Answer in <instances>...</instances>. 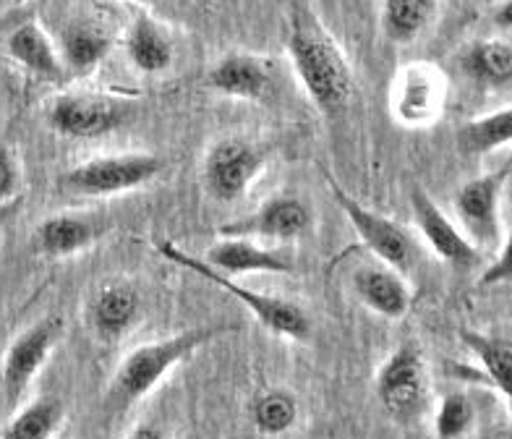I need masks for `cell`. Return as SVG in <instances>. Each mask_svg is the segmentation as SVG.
<instances>
[{
  "instance_id": "obj_1",
  "label": "cell",
  "mask_w": 512,
  "mask_h": 439,
  "mask_svg": "<svg viewBox=\"0 0 512 439\" xmlns=\"http://www.w3.org/2000/svg\"><path fill=\"white\" fill-rule=\"evenodd\" d=\"M285 45L298 82L319 113L327 118L343 113L356 92L351 63L345 61L343 50L309 8H293Z\"/></svg>"
},
{
  "instance_id": "obj_2",
  "label": "cell",
  "mask_w": 512,
  "mask_h": 439,
  "mask_svg": "<svg viewBox=\"0 0 512 439\" xmlns=\"http://www.w3.org/2000/svg\"><path fill=\"white\" fill-rule=\"evenodd\" d=\"M238 325H204L191 327L178 335H170L165 340L144 343L128 353L115 369L108 382V392L102 398V411L108 419H121L149 392L155 390L162 377H168L176 364L186 361L191 353H196L202 345L212 343L215 338H223L228 332H236Z\"/></svg>"
},
{
  "instance_id": "obj_3",
  "label": "cell",
  "mask_w": 512,
  "mask_h": 439,
  "mask_svg": "<svg viewBox=\"0 0 512 439\" xmlns=\"http://www.w3.org/2000/svg\"><path fill=\"white\" fill-rule=\"evenodd\" d=\"M155 246L165 259L176 262L178 267H186V270L196 272V275L204 277L207 283L217 285L220 291H228L230 296L238 298V301L246 304V309H249L251 314H254L264 327H267V330L293 340H306L311 335V319L306 317V311L301 309V306L293 304V301H285V298H277V296H267V293L249 291V288H243V285L236 283L230 275L217 272L215 267H209L204 259L194 257V254H189V251L178 249V246L170 244V241H157Z\"/></svg>"
},
{
  "instance_id": "obj_4",
  "label": "cell",
  "mask_w": 512,
  "mask_h": 439,
  "mask_svg": "<svg viewBox=\"0 0 512 439\" xmlns=\"http://www.w3.org/2000/svg\"><path fill=\"white\" fill-rule=\"evenodd\" d=\"M377 398L400 424H416L429 406V377L418 343L408 340L392 353L377 374Z\"/></svg>"
},
{
  "instance_id": "obj_5",
  "label": "cell",
  "mask_w": 512,
  "mask_h": 439,
  "mask_svg": "<svg viewBox=\"0 0 512 439\" xmlns=\"http://www.w3.org/2000/svg\"><path fill=\"white\" fill-rule=\"evenodd\" d=\"M324 181H327V189L335 196L337 207L345 212V217H348L353 228H356L358 238L366 244V249H369L371 254H377L379 262L392 267V270H411V262L413 257H416L413 238L408 236L398 223H392V220H387L384 215L369 210V207H364L358 199H353V196L348 194V191L335 181V176L327 173V170H324Z\"/></svg>"
},
{
  "instance_id": "obj_6",
  "label": "cell",
  "mask_w": 512,
  "mask_h": 439,
  "mask_svg": "<svg viewBox=\"0 0 512 439\" xmlns=\"http://www.w3.org/2000/svg\"><path fill=\"white\" fill-rule=\"evenodd\" d=\"M165 163L157 155L147 152H126V155L95 157L79 168L68 170V189L87 196L123 194V191L139 189L144 183L155 181Z\"/></svg>"
},
{
  "instance_id": "obj_7",
  "label": "cell",
  "mask_w": 512,
  "mask_h": 439,
  "mask_svg": "<svg viewBox=\"0 0 512 439\" xmlns=\"http://www.w3.org/2000/svg\"><path fill=\"white\" fill-rule=\"evenodd\" d=\"M445 102L447 82L437 66L416 61L400 68L390 95V110L395 121L411 126V129L429 126L442 118Z\"/></svg>"
},
{
  "instance_id": "obj_8",
  "label": "cell",
  "mask_w": 512,
  "mask_h": 439,
  "mask_svg": "<svg viewBox=\"0 0 512 439\" xmlns=\"http://www.w3.org/2000/svg\"><path fill=\"white\" fill-rule=\"evenodd\" d=\"M262 163L264 155L246 139H220L204 157V189L217 202H236L249 191Z\"/></svg>"
},
{
  "instance_id": "obj_9",
  "label": "cell",
  "mask_w": 512,
  "mask_h": 439,
  "mask_svg": "<svg viewBox=\"0 0 512 439\" xmlns=\"http://www.w3.org/2000/svg\"><path fill=\"white\" fill-rule=\"evenodd\" d=\"M512 165H499L486 176L471 178L463 183L455 194V210L460 223L473 244L499 246L502 244V228H499V202L507 186Z\"/></svg>"
},
{
  "instance_id": "obj_10",
  "label": "cell",
  "mask_w": 512,
  "mask_h": 439,
  "mask_svg": "<svg viewBox=\"0 0 512 439\" xmlns=\"http://www.w3.org/2000/svg\"><path fill=\"white\" fill-rule=\"evenodd\" d=\"M128 118L123 102L95 92H71L53 102L48 121L68 139H97L121 129Z\"/></svg>"
},
{
  "instance_id": "obj_11",
  "label": "cell",
  "mask_w": 512,
  "mask_h": 439,
  "mask_svg": "<svg viewBox=\"0 0 512 439\" xmlns=\"http://www.w3.org/2000/svg\"><path fill=\"white\" fill-rule=\"evenodd\" d=\"M411 210L418 233L424 236L426 244L432 246V251L442 262L460 272L473 270L481 262V251L476 249V244L439 210V204L418 183L411 189Z\"/></svg>"
},
{
  "instance_id": "obj_12",
  "label": "cell",
  "mask_w": 512,
  "mask_h": 439,
  "mask_svg": "<svg viewBox=\"0 0 512 439\" xmlns=\"http://www.w3.org/2000/svg\"><path fill=\"white\" fill-rule=\"evenodd\" d=\"M63 319L45 317L29 330H24L11 343L3 358V392H6L8 406H16L34 374L40 372L42 364L48 361L53 345L61 340Z\"/></svg>"
},
{
  "instance_id": "obj_13",
  "label": "cell",
  "mask_w": 512,
  "mask_h": 439,
  "mask_svg": "<svg viewBox=\"0 0 512 439\" xmlns=\"http://www.w3.org/2000/svg\"><path fill=\"white\" fill-rule=\"evenodd\" d=\"M311 225V212L296 196H275L262 204L254 215L223 225L220 236L236 238H270V241H293L304 236Z\"/></svg>"
},
{
  "instance_id": "obj_14",
  "label": "cell",
  "mask_w": 512,
  "mask_h": 439,
  "mask_svg": "<svg viewBox=\"0 0 512 439\" xmlns=\"http://www.w3.org/2000/svg\"><path fill=\"white\" fill-rule=\"evenodd\" d=\"M353 293L384 319H400L411 309V288L387 264H361L351 277Z\"/></svg>"
},
{
  "instance_id": "obj_15",
  "label": "cell",
  "mask_w": 512,
  "mask_h": 439,
  "mask_svg": "<svg viewBox=\"0 0 512 439\" xmlns=\"http://www.w3.org/2000/svg\"><path fill=\"white\" fill-rule=\"evenodd\" d=\"M204 262L215 267L223 275H249V272H293V259L277 249H262V246L251 244L249 238L223 236L207 249Z\"/></svg>"
},
{
  "instance_id": "obj_16",
  "label": "cell",
  "mask_w": 512,
  "mask_h": 439,
  "mask_svg": "<svg viewBox=\"0 0 512 439\" xmlns=\"http://www.w3.org/2000/svg\"><path fill=\"white\" fill-rule=\"evenodd\" d=\"M58 45H61L63 66L84 74L108 58L110 48H113V34L102 27L100 21L89 19V16H76L63 24Z\"/></svg>"
},
{
  "instance_id": "obj_17",
  "label": "cell",
  "mask_w": 512,
  "mask_h": 439,
  "mask_svg": "<svg viewBox=\"0 0 512 439\" xmlns=\"http://www.w3.org/2000/svg\"><path fill=\"white\" fill-rule=\"evenodd\" d=\"M204 84L220 95L238 97V100H262L270 92L272 79L267 66L259 58L236 53L209 68Z\"/></svg>"
},
{
  "instance_id": "obj_18",
  "label": "cell",
  "mask_w": 512,
  "mask_h": 439,
  "mask_svg": "<svg viewBox=\"0 0 512 439\" xmlns=\"http://www.w3.org/2000/svg\"><path fill=\"white\" fill-rule=\"evenodd\" d=\"M123 50H126L128 61L142 74H162L173 63V42L165 29L147 16H139L128 27L126 37H123Z\"/></svg>"
},
{
  "instance_id": "obj_19",
  "label": "cell",
  "mask_w": 512,
  "mask_h": 439,
  "mask_svg": "<svg viewBox=\"0 0 512 439\" xmlns=\"http://www.w3.org/2000/svg\"><path fill=\"white\" fill-rule=\"evenodd\" d=\"M6 48L8 55L27 68V71H32L34 76H42V79H58L61 76V58H58L55 45L50 42V37L37 21H24V24H19L14 32L8 34Z\"/></svg>"
},
{
  "instance_id": "obj_20",
  "label": "cell",
  "mask_w": 512,
  "mask_h": 439,
  "mask_svg": "<svg viewBox=\"0 0 512 439\" xmlns=\"http://www.w3.org/2000/svg\"><path fill=\"white\" fill-rule=\"evenodd\" d=\"M139 309H142V298L134 285L110 283L97 293L92 304V325L102 338H121L136 322Z\"/></svg>"
},
{
  "instance_id": "obj_21",
  "label": "cell",
  "mask_w": 512,
  "mask_h": 439,
  "mask_svg": "<svg viewBox=\"0 0 512 439\" xmlns=\"http://www.w3.org/2000/svg\"><path fill=\"white\" fill-rule=\"evenodd\" d=\"M460 340L473 356L479 358L481 372L489 377L494 387L512 403V343L510 338H499L492 332H479L460 327Z\"/></svg>"
},
{
  "instance_id": "obj_22",
  "label": "cell",
  "mask_w": 512,
  "mask_h": 439,
  "mask_svg": "<svg viewBox=\"0 0 512 439\" xmlns=\"http://www.w3.org/2000/svg\"><path fill=\"white\" fill-rule=\"evenodd\" d=\"M97 236H100V228H97L95 220H89L84 215H71V212L48 217L37 228V244L50 257L76 254V251L95 244Z\"/></svg>"
},
{
  "instance_id": "obj_23",
  "label": "cell",
  "mask_w": 512,
  "mask_h": 439,
  "mask_svg": "<svg viewBox=\"0 0 512 439\" xmlns=\"http://www.w3.org/2000/svg\"><path fill=\"white\" fill-rule=\"evenodd\" d=\"M460 68L484 87H502L512 79V45L507 40H479L460 55Z\"/></svg>"
},
{
  "instance_id": "obj_24",
  "label": "cell",
  "mask_w": 512,
  "mask_h": 439,
  "mask_svg": "<svg viewBox=\"0 0 512 439\" xmlns=\"http://www.w3.org/2000/svg\"><path fill=\"white\" fill-rule=\"evenodd\" d=\"M512 142V108L494 110L484 118L465 121L455 134L458 152L465 157L489 155L494 149Z\"/></svg>"
},
{
  "instance_id": "obj_25",
  "label": "cell",
  "mask_w": 512,
  "mask_h": 439,
  "mask_svg": "<svg viewBox=\"0 0 512 439\" xmlns=\"http://www.w3.org/2000/svg\"><path fill=\"white\" fill-rule=\"evenodd\" d=\"M437 16V0H382V27L392 42H413Z\"/></svg>"
},
{
  "instance_id": "obj_26",
  "label": "cell",
  "mask_w": 512,
  "mask_h": 439,
  "mask_svg": "<svg viewBox=\"0 0 512 439\" xmlns=\"http://www.w3.org/2000/svg\"><path fill=\"white\" fill-rule=\"evenodd\" d=\"M63 421V406L61 400L55 398H40L34 400L32 406L16 416L11 424L6 426L3 437L8 439H45L53 437L58 424Z\"/></svg>"
},
{
  "instance_id": "obj_27",
  "label": "cell",
  "mask_w": 512,
  "mask_h": 439,
  "mask_svg": "<svg viewBox=\"0 0 512 439\" xmlns=\"http://www.w3.org/2000/svg\"><path fill=\"white\" fill-rule=\"evenodd\" d=\"M298 416V403L290 392L283 390H272L264 392L262 398L254 400L251 406V419H254V426L262 434H270V437H277V434H285L290 426L296 424Z\"/></svg>"
},
{
  "instance_id": "obj_28",
  "label": "cell",
  "mask_w": 512,
  "mask_h": 439,
  "mask_svg": "<svg viewBox=\"0 0 512 439\" xmlns=\"http://www.w3.org/2000/svg\"><path fill=\"white\" fill-rule=\"evenodd\" d=\"M476 421V408L465 392H447L439 403L437 421H434V434L439 439L463 437Z\"/></svg>"
},
{
  "instance_id": "obj_29",
  "label": "cell",
  "mask_w": 512,
  "mask_h": 439,
  "mask_svg": "<svg viewBox=\"0 0 512 439\" xmlns=\"http://www.w3.org/2000/svg\"><path fill=\"white\" fill-rule=\"evenodd\" d=\"M499 246H502V249H499L497 262L484 272V277H481V283H479L481 288H489V285H497V283H510L512 280V241L510 238H505Z\"/></svg>"
},
{
  "instance_id": "obj_30",
  "label": "cell",
  "mask_w": 512,
  "mask_h": 439,
  "mask_svg": "<svg viewBox=\"0 0 512 439\" xmlns=\"http://www.w3.org/2000/svg\"><path fill=\"white\" fill-rule=\"evenodd\" d=\"M16 189V168L14 160L6 149L0 147V199H8Z\"/></svg>"
},
{
  "instance_id": "obj_31",
  "label": "cell",
  "mask_w": 512,
  "mask_h": 439,
  "mask_svg": "<svg viewBox=\"0 0 512 439\" xmlns=\"http://www.w3.org/2000/svg\"><path fill=\"white\" fill-rule=\"evenodd\" d=\"M494 24H497V29H502V32H510L512 29V0H505V3L497 8V14H494Z\"/></svg>"
},
{
  "instance_id": "obj_32",
  "label": "cell",
  "mask_w": 512,
  "mask_h": 439,
  "mask_svg": "<svg viewBox=\"0 0 512 439\" xmlns=\"http://www.w3.org/2000/svg\"><path fill=\"white\" fill-rule=\"evenodd\" d=\"M134 437H162V432H149V426H142V429H139V432H134Z\"/></svg>"
},
{
  "instance_id": "obj_33",
  "label": "cell",
  "mask_w": 512,
  "mask_h": 439,
  "mask_svg": "<svg viewBox=\"0 0 512 439\" xmlns=\"http://www.w3.org/2000/svg\"><path fill=\"white\" fill-rule=\"evenodd\" d=\"M136 3H152V0H136Z\"/></svg>"
}]
</instances>
